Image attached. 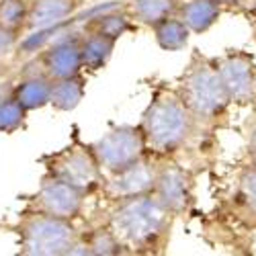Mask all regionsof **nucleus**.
<instances>
[{"instance_id": "1", "label": "nucleus", "mask_w": 256, "mask_h": 256, "mask_svg": "<svg viewBox=\"0 0 256 256\" xmlns=\"http://www.w3.org/2000/svg\"><path fill=\"white\" fill-rule=\"evenodd\" d=\"M119 238L125 254H164L176 218L152 195L106 201L100 220Z\"/></svg>"}, {"instance_id": "2", "label": "nucleus", "mask_w": 256, "mask_h": 256, "mask_svg": "<svg viewBox=\"0 0 256 256\" xmlns=\"http://www.w3.org/2000/svg\"><path fill=\"white\" fill-rule=\"evenodd\" d=\"M140 127L148 150L158 158H176L205 130L180 98L176 86L160 84L144 109Z\"/></svg>"}, {"instance_id": "3", "label": "nucleus", "mask_w": 256, "mask_h": 256, "mask_svg": "<svg viewBox=\"0 0 256 256\" xmlns=\"http://www.w3.org/2000/svg\"><path fill=\"white\" fill-rule=\"evenodd\" d=\"M176 90L205 132L220 130L228 123L232 100L220 78L216 58L195 50L176 82Z\"/></svg>"}, {"instance_id": "4", "label": "nucleus", "mask_w": 256, "mask_h": 256, "mask_svg": "<svg viewBox=\"0 0 256 256\" xmlns=\"http://www.w3.org/2000/svg\"><path fill=\"white\" fill-rule=\"evenodd\" d=\"M10 230L18 238V254L23 256H70L80 240L76 222L46 216L33 209H23Z\"/></svg>"}, {"instance_id": "5", "label": "nucleus", "mask_w": 256, "mask_h": 256, "mask_svg": "<svg viewBox=\"0 0 256 256\" xmlns=\"http://www.w3.org/2000/svg\"><path fill=\"white\" fill-rule=\"evenodd\" d=\"M46 166V172L72 184L74 188L82 190L86 197L100 193L102 182L106 178L104 170L94 154L92 144H84L78 134H74L72 142L64 146L62 150L46 154L41 158Z\"/></svg>"}, {"instance_id": "6", "label": "nucleus", "mask_w": 256, "mask_h": 256, "mask_svg": "<svg viewBox=\"0 0 256 256\" xmlns=\"http://www.w3.org/2000/svg\"><path fill=\"white\" fill-rule=\"evenodd\" d=\"M92 148L104 174H115L119 170L132 166L134 162L142 160L150 152L140 123L113 127V130L102 134L96 142H92Z\"/></svg>"}, {"instance_id": "7", "label": "nucleus", "mask_w": 256, "mask_h": 256, "mask_svg": "<svg viewBox=\"0 0 256 256\" xmlns=\"http://www.w3.org/2000/svg\"><path fill=\"white\" fill-rule=\"evenodd\" d=\"M152 195L178 220L195 203V172L176 162V158H160Z\"/></svg>"}, {"instance_id": "8", "label": "nucleus", "mask_w": 256, "mask_h": 256, "mask_svg": "<svg viewBox=\"0 0 256 256\" xmlns=\"http://www.w3.org/2000/svg\"><path fill=\"white\" fill-rule=\"evenodd\" d=\"M86 199L88 197L82 190L46 172L37 190L31 197H27L25 207L39 211V213H46V216L78 222L84 216V203H86Z\"/></svg>"}, {"instance_id": "9", "label": "nucleus", "mask_w": 256, "mask_h": 256, "mask_svg": "<svg viewBox=\"0 0 256 256\" xmlns=\"http://www.w3.org/2000/svg\"><path fill=\"white\" fill-rule=\"evenodd\" d=\"M220 78L234 106L256 102V62L244 50H226L216 58Z\"/></svg>"}, {"instance_id": "10", "label": "nucleus", "mask_w": 256, "mask_h": 256, "mask_svg": "<svg viewBox=\"0 0 256 256\" xmlns=\"http://www.w3.org/2000/svg\"><path fill=\"white\" fill-rule=\"evenodd\" d=\"M80 39H82V33H76V31L58 35L35 58L37 70H23V72H39L52 80L82 74L84 68H82Z\"/></svg>"}, {"instance_id": "11", "label": "nucleus", "mask_w": 256, "mask_h": 256, "mask_svg": "<svg viewBox=\"0 0 256 256\" xmlns=\"http://www.w3.org/2000/svg\"><path fill=\"white\" fill-rule=\"evenodd\" d=\"M158 162L160 158L148 152L142 160L134 162L115 174H106L100 195L104 201H119L136 195H146L152 193L154 182H156V172H158Z\"/></svg>"}, {"instance_id": "12", "label": "nucleus", "mask_w": 256, "mask_h": 256, "mask_svg": "<svg viewBox=\"0 0 256 256\" xmlns=\"http://www.w3.org/2000/svg\"><path fill=\"white\" fill-rule=\"evenodd\" d=\"M230 213L236 224L256 232V166L246 162L240 166L230 195Z\"/></svg>"}, {"instance_id": "13", "label": "nucleus", "mask_w": 256, "mask_h": 256, "mask_svg": "<svg viewBox=\"0 0 256 256\" xmlns=\"http://www.w3.org/2000/svg\"><path fill=\"white\" fill-rule=\"evenodd\" d=\"M78 0H31L23 35L66 23L70 16H74Z\"/></svg>"}, {"instance_id": "14", "label": "nucleus", "mask_w": 256, "mask_h": 256, "mask_svg": "<svg viewBox=\"0 0 256 256\" xmlns=\"http://www.w3.org/2000/svg\"><path fill=\"white\" fill-rule=\"evenodd\" d=\"M125 254L119 238L113 234L109 226L102 222L94 224L90 230L80 234V240L74 244L70 256H117Z\"/></svg>"}, {"instance_id": "15", "label": "nucleus", "mask_w": 256, "mask_h": 256, "mask_svg": "<svg viewBox=\"0 0 256 256\" xmlns=\"http://www.w3.org/2000/svg\"><path fill=\"white\" fill-rule=\"evenodd\" d=\"M222 12L224 4L220 0H182L176 16L184 20L193 35H203L218 23Z\"/></svg>"}, {"instance_id": "16", "label": "nucleus", "mask_w": 256, "mask_h": 256, "mask_svg": "<svg viewBox=\"0 0 256 256\" xmlns=\"http://www.w3.org/2000/svg\"><path fill=\"white\" fill-rule=\"evenodd\" d=\"M52 96V78L39 72H23L14 82V98L27 111H37L50 104Z\"/></svg>"}, {"instance_id": "17", "label": "nucleus", "mask_w": 256, "mask_h": 256, "mask_svg": "<svg viewBox=\"0 0 256 256\" xmlns=\"http://www.w3.org/2000/svg\"><path fill=\"white\" fill-rule=\"evenodd\" d=\"M117 46V39L94 33V31H82L80 50H82V68L84 72H98L109 64Z\"/></svg>"}, {"instance_id": "18", "label": "nucleus", "mask_w": 256, "mask_h": 256, "mask_svg": "<svg viewBox=\"0 0 256 256\" xmlns=\"http://www.w3.org/2000/svg\"><path fill=\"white\" fill-rule=\"evenodd\" d=\"M84 92H86V80H84L82 74L52 80L50 104L56 111H74L82 102Z\"/></svg>"}, {"instance_id": "19", "label": "nucleus", "mask_w": 256, "mask_h": 256, "mask_svg": "<svg viewBox=\"0 0 256 256\" xmlns=\"http://www.w3.org/2000/svg\"><path fill=\"white\" fill-rule=\"evenodd\" d=\"M182 0H134L127 6V12L132 14L136 23H142L146 27H154L160 20L174 16Z\"/></svg>"}, {"instance_id": "20", "label": "nucleus", "mask_w": 256, "mask_h": 256, "mask_svg": "<svg viewBox=\"0 0 256 256\" xmlns=\"http://www.w3.org/2000/svg\"><path fill=\"white\" fill-rule=\"evenodd\" d=\"M154 31V39L160 50L164 52H180L186 48L188 39H190V29L184 25V20L174 16H168L164 20H160L158 25L152 27Z\"/></svg>"}, {"instance_id": "21", "label": "nucleus", "mask_w": 256, "mask_h": 256, "mask_svg": "<svg viewBox=\"0 0 256 256\" xmlns=\"http://www.w3.org/2000/svg\"><path fill=\"white\" fill-rule=\"evenodd\" d=\"M82 31L102 33V35H109V37L119 41V37L134 31L132 14H125V12H119V10H113V8H104L100 14H92L90 18H86Z\"/></svg>"}, {"instance_id": "22", "label": "nucleus", "mask_w": 256, "mask_h": 256, "mask_svg": "<svg viewBox=\"0 0 256 256\" xmlns=\"http://www.w3.org/2000/svg\"><path fill=\"white\" fill-rule=\"evenodd\" d=\"M29 2L31 0H0V25L23 35L29 14Z\"/></svg>"}, {"instance_id": "23", "label": "nucleus", "mask_w": 256, "mask_h": 256, "mask_svg": "<svg viewBox=\"0 0 256 256\" xmlns=\"http://www.w3.org/2000/svg\"><path fill=\"white\" fill-rule=\"evenodd\" d=\"M27 109L14 96L0 102V134H14L20 127H25Z\"/></svg>"}, {"instance_id": "24", "label": "nucleus", "mask_w": 256, "mask_h": 256, "mask_svg": "<svg viewBox=\"0 0 256 256\" xmlns=\"http://www.w3.org/2000/svg\"><path fill=\"white\" fill-rule=\"evenodd\" d=\"M244 150L246 160L256 166V109H252V115L244 123Z\"/></svg>"}, {"instance_id": "25", "label": "nucleus", "mask_w": 256, "mask_h": 256, "mask_svg": "<svg viewBox=\"0 0 256 256\" xmlns=\"http://www.w3.org/2000/svg\"><path fill=\"white\" fill-rule=\"evenodd\" d=\"M23 35H18L16 31H10L6 27L0 25V60L6 58V56H12L16 52V46Z\"/></svg>"}, {"instance_id": "26", "label": "nucleus", "mask_w": 256, "mask_h": 256, "mask_svg": "<svg viewBox=\"0 0 256 256\" xmlns=\"http://www.w3.org/2000/svg\"><path fill=\"white\" fill-rule=\"evenodd\" d=\"M10 96H14V80L8 76L4 80H0V102L8 100Z\"/></svg>"}, {"instance_id": "27", "label": "nucleus", "mask_w": 256, "mask_h": 256, "mask_svg": "<svg viewBox=\"0 0 256 256\" xmlns=\"http://www.w3.org/2000/svg\"><path fill=\"white\" fill-rule=\"evenodd\" d=\"M8 72H10V64H6L4 58H2V60H0V80L8 78Z\"/></svg>"}, {"instance_id": "28", "label": "nucleus", "mask_w": 256, "mask_h": 256, "mask_svg": "<svg viewBox=\"0 0 256 256\" xmlns=\"http://www.w3.org/2000/svg\"><path fill=\"white\" fill-rule=\"evenodd\" d=\"M220 2H222L224 6H232V4H240V2H244V0H220Z\"/></svg>"}, {"instance_id": "29", "label": "nucleus", "mask_w": 256, "mask_h": 256, "mask_svg": "<svg viewBox=\"0 0 256 256\" xmlns=\"http://www.w3.org/2000/svg\"><path fill=\"white\" fill-rule=\"evenodd\" d=\"M252 109H256V102H254V104H252Z\"/></svg>"}, {"instance_id": "30", "label": "nucleus", "mask_w": 256, "mask_h": 256, "mask_svg": "<svg viewBox=\"0 0 256 256\" xmlns=\"http://www.w3.org/2000/svg\"><path fill=\"white\" fill-rule=\"evenodd\" d=\"M0 230H2V222H0Z\"/></svg>"}]
</instances>
